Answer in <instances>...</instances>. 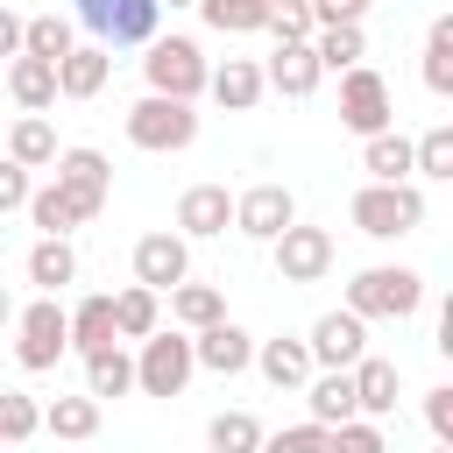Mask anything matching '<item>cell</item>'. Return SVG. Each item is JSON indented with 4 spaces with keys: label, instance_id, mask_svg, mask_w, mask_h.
Here are the masks:
<instances>
[{
    "label": "cell",
    "instance_id": "obj_36",
    "mask_svg": "<svg viewBox=\"0 0 453 453\" xmlns=\"http://www.w3.org/2000/svg\"><path fill=\"white\" fill-rule=\"evenodd\" d=\"M411 177H432V184H446L453 177V127L439 120V127H425L418 142H411Z\"/></svg>",
    "mask_w": 453,
    "mask_h": 453
},
{
    "label": "cell",
    "instance_id": "obj_2",
    "mask_svg": "<svg viewBox=\"0 0 453 453\" xmlns=\"http://www.w3.org/2000/svg\"><path fill=\"white\" fill-rule=\"evenodd\" d=\"M347 212H354V226H361L368 241H403V234L425 226V191H418L411 177H403V184H375V177H368Z\"/></svg>",
    "mask_w": 453,
    "mask_h": 453
},
{
    "label": "cell",
    "instance_id": "obj_41",
    "mask_svg": "<svg viewBox=\"0 0 453 453\" xmlns=\"http://www.w3.org/2000/svg\"><path fill=\"white\" fill-rule=\"evenodd\" d=\"M333 453H389L382 418H347V425H333Z\"/></svg>",
    "mask_w": 453,
    "mask_h": 453
},
{
    "label": "cell",
    "instance_id": "obj_17",
    "mask_svg": "<svg viewBox=\"0 0 453 453\" xmlns=\"http://www.w3.org/2000/svg\"><path fill=\"white\" fill-rule=\"evenodd\" d=\"M319 57H311V42H276V57L262 64V85L269 92H283V99H311L319 92Z\"/></svg>",
    "mask_w": 453,
    "mask_h": 453
},
{
    "label": "cell",
    "instance_id": "obj_5",
    "mask_svg": "<svg viewBox=\"0 0 453 453\" xmlns=\"http://www.w3.org/2000/svg\"><path fill=\"white\" fill-rule=\"evenodd\" d=\"M71 354V319L57 297H35V304H14V361L28 375H50L57 361Z\"/></svg>",
    "mask_w": 453,
    "mask_h": 453
},
{
    "label": "cell",
    "instance_id": "obj_7",
    "mask_svg": "<svg viewBox=\"0 0 453 453\" xmlns=\"http://www.w3.org/2000/svg\"><path fill=\"white\" fill-rule=\"evenodd\" d=\"M198 375V361H191V333H149L142 340V354H134V389L142 396H184V382Z\"/></svg>",
    "mask_w": 453,
    "mask_h": 453
},
{
    "label": "cell",
    "instance_id": "obj_42",
    "mask_svg": "<svg viewBox=\"0 0 453 453\" xmlns=\"http://www.w3.org/2000/svg\"><path fill=\"white\" fill-rule=\"evenodd\" d=\"M28 191H35V177H28L14 156H0V219H7V212H21V205H28Z\"/></svg>",
    "mask_w": 453,
    "mask_h": 453
},
{
    "label": "cell",
    "instance_id": "obj_11",
    "mask_svg": "<svg viewBox=\"0 0 453 453\" xmlns=\"http://www.w3.org/2000/svg\"><path fill=\"white\" fill-rule=\"evenodd\" d=\"M290 219H297L290 184H248V191H234V234H248V241H276Z\"/></svg>",
    "mask_w": 453,
    "mask_h": 453
},
{
    "label": "cell",
    "instance_id": "obj_24",
    "mask_svg": "<svg viewBox=\"0 0 453 453\" xmlns=\"http://www.w3.org/2000/svg\"><path fill=\"white\" fill-rule=\"evenodd\" d=\"M64 319H71V354H99V347H113V290L78 297Z\"/></svg>",
    "mask_w": 453,
    "mask_h": 453
},
{
    "label": "cell",
    "instance_id": "obj_35",
    "mask_svg": "<svg viewBox=\"0 0 453 453\" xmlns=\"http://www.w3.org/2000/svg\"><path fill=\"white\" fill-rule=\"evenodd\" d=\"M425 92H453V14H439L425 28Z\"/></svg>",
    "mask_w": 453,
    "mask_h": 453
},
{
    "label": "cell",
    "instance_id": "obj_40",
    "mask_svg": "<svg viewBox=\"0 0 453 453\" xmlns=\"http://www.w3.org/2000/svg\"><path fill=\"white\" fill-rule=\"evenodd\" d=\"M311 28H319L311 0H269V35L276 42H311Z\"/></svg>",
    "mask_w": 453,
    "mask_h": 453
},
{
    "label": "cell",
    "instance_id": "obj_25",
    "mask_svg": "<svg viewBox=\"0 0 453 453\" xmlns=\"http://www.w3.org/2000/svg\"><path fill=\"white\" fill-rule=\"evenodd\" d=\"M156 326H163V297H156L149 283L113 290V340H149Z\"/></svg>",
    "mask_w": 453,
    "mask_h": 453
},
{
    "label": "cell",
    "instance_id": "obj_52",
    "mask_svg": "<svg viewBox=\"0 0 453 453\" xmlns=\"http://www.w3.org/2000/svg\"><path fill=\"white\" fill-rule=\"evenodd\" d=\"M0 134H7V127H0Z\"/></svg>",
    "mask_w": 453,
    "mask_h": 453
},
{
    "label": "cell",
    "instance_id": "obj_30",
    "mask_svg": "<svg viewBox=\"0 0 453 453\" xmlns=\"http://www.w3.org/2000/svg\"><path fill=\"white\" fill-rule=\"evenodd\" d=\"M311 57H319V71H354V64L368 57V35H361V21L311 28Z\"/></svg>",
    "mask_w": 453,
    "mask_h": 453
},
{
    "label": "cell",
    "instance_id": "obj_31",
    "mask_svg": "<svg viewBox=\"0 0 453 453\" xmlns=\"http://www.w3.org/2000/svg\"><path fill=\"white\" fill-rule=\"evenodd\" d=\"M149 35H163V0H120L113 28H106V50H142Z\"/></svg>",
    "mask_w": 453,
    "mask_h": 453
},
{
    "label": "cell",
    "instance_id": "obj_4",
    "mask_svg": "<svg viewBox=\"0 0 453 453\" xmlns=\"http://www.w3.org/2000/svg\"><path fill=\"white\" fill-rule=\"evenodd\" d=\"M149 57H142V78H149V92H163V99H191L198 106V92H205V50L191 42V35H149L142 42Z\"/></svg>",
    "mask_w": 453,
    "mask_h": 453
},
{
    "label": "cell",
    "instance_id": "obj_46",
    "mask_svg": "<svg viewBox=\"0 0 453 453\" xmlns=\"http://www.w3.org/2000/svg\"><path fill=\"white\" fill-rule=\"evenodd\" d=\"M0 57H21V14L0 7Z\"/></svg>",
    "mask_w": 453,
    "mask_h": 453
},
{
    "label": "cell",
    "instance_id": "obj_39",
    "mask_svg": "<svg viewBox=\"0 0 453 453\" xmlns=\"http://www.w3.org/2000/svg\"><path fill=\"white\" fill-rule=\"evenodd\" d=\"M255 453H333V432L326 425H283V432H262V446Z\"/></svg>",
    "mask_w": 453,
    "mask_h": 453
},
{
    "label": "cell",
    "instance_id": "obj_21",
    "mask_svg": "<svg viewBox=\"0 0 453 453\" xmlns=\"http://www.w3.org/2000/svg\"><path fill=\"white\" fill-rule=\"evenodd\" d=\"M7 99L21 113H50L57 106V64L42 57H7Z\"/></svg>",
    "mask_w": 453,
    "mask_h": 453
},
{
    "label": "cell",
    "instance_id": "obj_34",
    "mask_svg": "<svg viewBox=\"0 0 453 453\" xmlns=\"http://www.w3.org/2000/svg\"><path fill=\"white\" fill-rule=\"evenodd\" d=\"M198 21L219 35H255L269 28V0H198Z\"/></svg>",
    "mask_w": 453,
    "mask_h": 453
},
{
    "label": "cell",
    "instance_id": "obj_48",
    "mask_svg": "<svg viewBox=\"0 0 453 453\" xmlns=\"http://www.w3.org/2000/svg\"><path fill=\"white\" fill-rule=\"evenodd\" d=\"M163 7H198V0H163Z\"/></svg>",
    "mask_w": 453,
    "mask_h": 453
},
{
    "label": "cell",
    "instance_id": "obj_22",
    "mask_svg": "<svg viewBox=\"0 0 453 453\" xmlns=\"http://www.w3.org/2000/svg\"><path fill=\"white\" fill-rule=\"evenodd\" d=\"M28 283H35L42 297H57L64 283H78V248H71V234H42V241L28 248Z\"/></svg>",
    "mask_w": 453,
    "mask_h": 453
},
{
    "label": "cell",
    "instance_id": "obj_26",
    "mask_svg": "<svg viewBox=\"0 0 453 453\" xmlns=\"http://www.w3.org/2000/svg\"><path fill=\"white\" fill-rule=\"evenodd\" d=\"M361 170H368L375 184H403V177H411V134H403V127L368 134V142H361Z\"/></svg>",
    "mask_w": 453,
    "mask_h": 453
},
{
    "label": "cell",
    "instance_id": "obj_12",
    "mask_svg": "<svg viewBox=\"0 0 453 453\" xmlns=\"http://www.w3.org/2000/svg\"><path fill=\"white\" fill-rule=\"evenodd\" d=\"M184 276H191V241H184L177 226H156V234L134 241V283H149V290L163 297V290L184 283Z\"/></svg>",
    "mask_w": 453,
    "mask_h": 453
},
{
    "label": "cell",
    "instance_id": "obj_43",
    "mask_svg": "<svg viewBox=\"0 0 453 453\" xmlns=\"http://www.w3.org/2000/svg\"><path fill=\"white\" fill-rule=\"evenodd\" d=\"M425 425H432V439H439V446H453V382L425 389Z\"/></svg>",
    "mask_w": 453,
    "mask_h": 453
},
{
    "label": "cell",
    "instance_id": "obj_14",
    "mask_svg": "<svg viewBox=\"0 0 453 453\" xmlns=\"http://www.w3.org/2000/svg\"><path fill=\"white\" fill-rule=\"evenodd\" d=\"M113 78V50L106 42H71L57 57V99H99Z\"/></svg>",
    "mask_w": 453,
    "mask_h": 453
},
{
    "label": "cell",
    "instance_id": "obj_8",
    "mask_svg": "<svg viewBox=\"0 0 453 453\" xmlns=\"http://www.w3.org/2000/svg\"><path fill=\"white\" fill-rule=\"evenodd\" d=\"M269 255H276V276H283V283H326V276H333V234H326V226L290 219V226L269 241Z\"/></svg>",
    "mask_w": 453,
    "mask_h": 453
},
{
    "label": "cell",
    "instance_id": "obj_15",
    "mask_svg": "<svg viewBox=\"0 0 453 453\" xmlns=\"http://www.w3.org/2000/svg\"><path fill=\"white\" fill-rule=\"evenodd\" d=\"M234 226V191L226 184H191L184 198H177V234L184 241H212V234H226Z\"/></svg>",
    "mask_w": 453,
    "mask_h": 453
},
{
    "label": "cell",
    "instance_id": "obj_37",
    "mask_svg": "<svg viewBox=\"0 0 453 453\" xmlns=\"http://www.w3.org/2000/svg\"><path fill=\"white\" fill-rule=\"evenodd\" d=\"M205 446H212V453H255V446H262L255 411H219V418L205 425Z\"/></svg>",
    "mask_w": 453,
    "mask_h": 453
},
{
    "label": "cell",
    "instance_id": "obj_51",
    "mask_svg": "<svg viewBox=\"0 0 453 453\" xmlns=\"http://www.w3.org/2000/svg\"><path fill=\"white\" fill-rule=\"evenodd\" d=\"M0 248H7V226H0Z\"/></svg>",
    "mask_w": 453,
    "mask_h": 453
},
{
    "label": "cell",
    "instance_id": "obj_23",
    "mask_svg": "<svg viewBox=\"0 0 453 453\" xmlns=\"http://www.w3.org/2000/svg\"><path fill=\"white\" fill-rule=\"evenodd\" d=\"M0 156H14L21 170H50V163H57V127H50L42 113H21V120L0 134Z\"/></svg>",
    "mask_w": 453,
    "mask_h": 453
},
{
    "label": "cell",
    "instance_id": "obj_9",
    "mask_svg": "<svg viewBox=\"0 0 453 453\" xmlns=\"http://www.w3.org/2000/svg\"><path fill=\"white\" fill-rule=\"evenodd\" d=\"M50 170H57V184L71 191V205H78L85 219H99V212H106V191H113V163H106L99 149H85V142H78V149H57V163H50Z\"/></svg>",
    "mask_w": 453,
    "mask_h": 453
},
{
    "label": "cell",
    "instance_id": "obj_29",
    "mask_svg": "<svg viewBox=\"0 0 453 453\" xmlns=\"http://www.w3.org/2000/svg\"><path fill=\"white\" fill-rule=\"evenodd\" d=\"M42 432H50V439H71V446L92 439V432H99V396H85V389H78V396H50V403H42Z\"/></svg>",
    "mask_w": 453,
    "mask_h": 453
},
{
    "label": "cell",
    "instance_id": "obj_20",
    "mask_svg": "<svg viewBox=\"0 0 453 453\" xmlns=\"http://www.w3.org/2000/svg\"><path fill=\"white\" fill-rule=\"evenodd\" d=\"M304 403H311V425H347V418H361L354 411V375L347 368H311V382H304Z\"/></svg>",
    "mask_w": 453,
    "mask_h": 453
},
{
    "label": "cell",
    "instance_id": "obj_32",
    "mask_svg": "<svg viewBox=\"0 0 453 453\" xmlns=\"http://www.w3.org/2000/svg\"><path fill=\"white\" fill-rule=\"evenodd\" d=\"M71 42H78V21H71V14H28V21H21V57L57 64Z\"/></svg>",
    "mask_w": 453,
    "mask_h": 453
},
{
    "label": "cell",
    "instance_id": "obj_10",
    "mask_svg": "<svg viewBox=\"0 0 453 453\" xmlns=\"http://www.w3.org/2000/svg\"><path fill=\"white\" fill-rule=\"evenodd\" d=\"M304 347H311V368H354L368 354V319H354L347 304L340 311H319L311 333H304Z\"/></svg>",
    "mask_w": 453,
    "mask_h": 453
},
{
    "label": "cell",
    "instance_id": "obj_38",
    "mask_svg": "<svg viewBox=\"0 0 453 453\" xmlns=\"http://www.w3.org/2000/svg\"><path fill=\"white\" fill-rule=\"evenodd\" d=\"M42 432V403L21 389H0V446H28Z\"/></svg>",
    "mask_w": 453,
    "mask_h": 453
},
{
    "label": "cell",
    "instance_id": "obj_27",
    "mask_svg": "<svg viewBox=\"0 0 453 453\" xmlns=\"http://www.w3.org/2000/svg\"><path fill=\"white\" fill-rule=\"evenodd\" d=\"M170 319L184 326V333H198V326H212V319H226V290L219 283H170Z\"/></svg>",
    "mask_w": 453,
    "mask_h": 453
},
{
    "label": "cell",
    "instance_id": "obj_16",
    "mask_svg": "<svg viewBox=\"0 0 453 453\" xmlns=\"http://www.w3.org/2000/svg\"><path fill=\"white\" fill-rule=\"evenodd\" d=\"M347 375H354V411H361V418H389V411H396L403 368H396L389 354H361V361H354Z\"/></svg>",
    "mask_w": 453,
    "mask_h": 453
},
{
    "label": "cell",
    "instance_id": "obj_13",
    "mask_svg": "<svg viewBox=\"0 0 453 453\" xmlns=\"http://www.w3.org/2000/svg\"><path fill=\"white\" fill-rule=\"evenodd\" d=\"M191 361H198L205 375H241V368L255 361V333L234 326V319H212V326L191 333Z\"/></svg>",
    "mask_w": 453,
    "mask_h": 453
},
{
    "label": "cell",
    "instance_id": "obj_33",
    "mask_svg": "<svg viewBox=\"0 0 453 453\" xmlns=\"http://www.w3.org/2000/svg\"><path fill=\"white\" fill-rule=\"evenodd\" d=\"M21 212H28V219H35V226H42V234H71V226H85V212H78V205H71V191H64V184H57V177H50V184H35V191H28V205H21Z\"/></svg>",
    "mask_w": 453,
    "mask_h": 453
},
{
    "label": "cell",
    "instance_id": "obj_44",
    "mask_svg": "<svg viewBox=\"0 0 453 453\" xmlns=\"http://www.w3.org/2000/svg\"><path fill=\"white\" fill-rule=\"evenodd\" d=\"M311 14H319V28H333V21H361L368 0H311Z\"/></svg>",
    "mask_w": 453,
    "mask_h": 453
},
{
    "label": "cell",
    "instance_id": "obj_1",
    "mask_svg": "<svg viewBox=\"0 0 453 453\" xmlns=\"http://www.w3.org/2000/svg\"><path fill=\"white\" fill-rule=\"evenodd\" d=\"M347 311L354 319H411V311H425V276L411 262H375L347 283Z\"/></svg>",
    "mask_w": 453,
    "mask_h": 453
},
{
    "label": "cell",
    "instance_id": "obj_3",
    "mask_svg": "<svg viewBox=\"0 0 453 453\" xmlns=\"http://www.w3.org/2000/svg\"><path fill=\"white\" fill-rule=\"evenodd\" d=\"M127 142L149 149V156H177L198 142V106L191 99H163V92H142L127 106Z\"/></svg>",
    "mask_w": 453,
    "mask_h": 453
},
{
    "label": "cell",
    "instance_id": "obj_18",
    "mask_svg": "<svg viewBox=\"0 0 453 453\" xmlns=\"http://www.w3.org/2000/svg\"><path fill=\"white\" fill-rule=\"evenodd\" d=\"M205 92H212L226 113H248V106H262L269 85H262V64H255V57H226V64L205 71Z\"/></svg>",
    "mask_w": 453,
    "mask_h": 453
},
{
    "label": "cell",
    "instance_id": "obj_49",
    "mask_svg": "<svg viewBox=\"0 0 453 453\" xmlns=\"http://www.w3.org/2000/svg\"><path fill=\"white\" fill-rule=\"evenodd\" d=\"M432 453H453V446H432Z\"/></svg>",
    "mask_w": 453,
    "mask_h": 453
},
{
    "label": "cell",
    "instance_id": "obj_50",
    "mask_svg": "<svg viewBox=\"0 0 453 453\" xmlns=\"http://www.w3.org/2000/svg\"><path fill=\"white\" fill-rule=\"evenodd\" d=\"M0 361H7V340H0Z\"/></svg>",
    "mask_w": 453,
    "mask_h": 453
},
{
    "label": "cell",
    "instance_id": "obj_6",
    "mask_svg": "<svg viewBox=\"0 0 453 453\" xmlns=\"http://www.w3.org/2000/svg\"><path fill=\"white\" fill-rule=\"evenodd\" d=\"M340 127L347 134H382V127H396V92H389V78L375 71V64H354V71H340Z\"/></svg>",
    "mask_w": 453,
    "mask_h": 453
},
{
    "label": "cell",
    "instance_id": "obj_45",
    "mask_svg": "<svg viewBox=\"0 0 453 453\" xmlns=\"http://www.w3.org/2000/svg\"><path fill=\"white\" fill-rule=\"evenodd\" d=\"M113 7H120V0H78V21L92 28V42H106V28H113Z\"/></svg>",
    "mask_w": 453,
    "mask_h": 453
},
{
    "label": "cell",
    "instance_id": "obj_19",
    "mask_svg": "<svg viewBox=\"0 0 453 453\" xmlns=\"http://www.w3.org/2000/svg\"><path fill=\"white\" fill-rule=\"evenodd\" d=\"M248 368H262L269 389H304L311 382V347L304 340H255V361Z\"/></svg>",
    "mask_w": 453,
    "mask_h": 453
},
{
    "label": "cell",
    "instance_id": "obj_28",
    "mask_svg": "<svg viewBox=\"0 0 453 453\" xmlns=\"http://www.w3.org/2000/svg\"><path fill=\"white\" fill-rule=\"evenodd\" d=\"M134 389V354L113 340V347H99V354H85V396H127Z\"/></svg>",
    "mask_w": 453,
    "mask_h": 453
},
{
    "label": "cell",
    "instance_id": "obj_47",
    "mask_svg": "<svg viewBox=\"0 0 453 453\" xmlns=\"http://www.w3.org/2000/svg\"><path fill=\"white\" fill-rule=\"evenodd\" d=\"M0 326H14V290L0 283Z\"/></svg>",
    "mask_w": 453,
    "mask_h": 453
}]
</instances>
